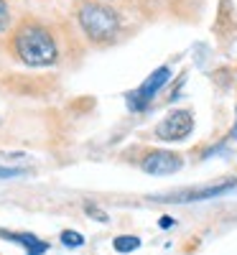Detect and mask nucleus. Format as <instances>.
Wrapping results in <instances>:
<instances>
[{
	"instance_id": "obj_1",
	"label": "nucleus",
	"mask_w": 237,
	"mask_h": 255,
	"mask_svg": "<svg viewBox=\"0 0 237 255\" xmlns=\"http://www.w3.org/2000/svg\"><path fill=\"white\" fill-rule=\"evenodd\" d=\"M13 51L23 64H28V67H49V64H54L56 56H59L54 36L44 26H36V23H28L15 33Z\"/></svg>"
},
{
	"instance_id": "obj_2",
	"label": "nucleus",
	"mask_w": 237,
	"mask_h": 255,
	"mask_svg": "<svg viewBox=\"0 0 237 255\" xmlns=\"http://www.w3.org/2000/svg\"><path fill=\"white\" fill-rule=\"evenodd\" d=\"M77 18H79L82 31L87 33V38L95 41V44H110V41H115V36L120 31L118 13L113 8L102 5V3H95V0L82 3L79 10H77Z\"/></svg>"
},
{
	"instance_id": "obj_3",
	"label": "nucleus",
	"mask_w": 237,
	"mask_h": 255,
	"mask_svg": "<svg viewBox=\"0 0 237 255\" xmlns=\"http://www.w3.org/2000/svg\"><path fill=\"white\" fill-rule=\"evenodd\" d=\"M168 77H171V69L168 67H158L138 90H133L130 95H127V108L135 110V113H143L148 105L156 100V95L163 90V84L168 82Z\"/></svg>"
},
{
	"instance_id": "obj_4",
	"label": "nucleus",
	"mask_w": 237,
	"mask_h": 255,
	"mask_svg": "<svg viewBox=\"0 0 237 255\" xmlns=\"http://www.w3.org/2000/svg\"><path fill=\"white\" fill-rule=\"evenodd\" d=\"M191 130H194L191 113L189 110H174L156 125V138H161V140H184Z\"/></svg>"
},
{
	"instance_id": "obj_5",
	"label": "nucleus",
	"mask_w": 237,
	"mask_h": 255,
	"mask_svg": "<svg viewBox=\"0 0 237 255\" xmlns=\"http://www.w3.org/2000/svg\"><path fill=\"white\" fill-rule=\"evenodd\" d=\"M181 168V158L171 151H153L143 158V171L150 176H166V174H176Z\"/></svg>"
},
{
	"instance_id": "obj_6",
	"label": "nucleus",
	"mask_w": 237,
	"mask_h": 255,
	"mask_svg": "<svg viewBox=\"0 0 237 255\" xmlns=\"http://www.w3.org/2000/svg\"><path fill=\"white\" fill-rule=\"evenodd\" d=\"M237 186V181H225V184H217V186H207V189H191V191H181V194H176L174 199L168 202H202V199H217L222 194H227V191H232Z\"/></svg>"
},
{
	"instance_id": "obj_7",
	"label": "nucleus",
	"mask_w": 237,
	"mask_h": 255,
	"mask_svg": "<svg viewBox=\"0 0 237 255\" xmlns=\"http://www.w3.org/2000/svg\"><path fill=\"white\" fill-rule=\"evenodd\" d=\"M0 238L23 245L28 255H44V253L49 250V245H46L44 240H38L36 235H26V232H8V230H0Z\"/></svg>"
},
{
	"instance_id": "obj_8",
	"label": "nucleus",
	"mask_w": 237,
	"mask_h": 255,
	"mask_svg": "<svg viewBox=\"0 0 237 255\" xmlns=\"http://www.w3.org/2000/svg\"><path fill=\"white\" fill-rule=\"evenodd\" d=\"M115 250L118 253H133V250H138L140 248V240L138 238H133V235H120V238H115Z\"/></svg>"
},
{
	"instance_id": "obj_9",
	"label": "nucleus",
	"mask_w": 237,
	"mask_h": 255,
	"mask_svg": "<svg viewBox=\"0 0 237 255\" xmlns=\"http://www.w3.org/2000/svg\"><path fill=\"white\" fill-rule=\"evenodd\" d=\"M61 243L67 245V248H82L84 245V238L79 235V232H74V230H64L61 232Z\"/></svg>"
},
{
	"instance_id": "obj_10",
	"label": "nucleus",
	"mask_w": 237,
	"mask_h": 255,
	"mask_svg": "<svg viewBox=\"0 0 237 255\" xmlns=\"http://www.w3.org/2000/svg\"><path fill=\"white\" fill-rule=\"evenodd\" d=\"M10 23V10H8V3L5 0H0V31H5Z\"/></svg>"
},
{
	"instance_id": "obj_11",
	"label": "nucleus",
	"mask_w": 237,
	"mask_h": 255,
	"mask_svg": "<svg viewBox=\"0 0 237 255\" xmlns=\"http://www.w3.org/2000/svg\"><path fill=\"white\" fill-rule=\"evenodd\" d=\"M20 174H26V168H5V166H0V179H13V176H20Z\"/></svg>"
},
{
	"instance_id": "obj_12",
	"label": "nucleus",
	"mask_w": 237,
	"mask_h": 255,
	"mask_svg": "<svg viewBox=\"0 0 237 255\" xmlns=\"http://www.w3.org/2000/svg\"><path fill=\"white\" fill-rule=\"evenodd\" d=\"M84 209H87V215H92V217H97L100 222H107V215H105V212H102L100 207H95V204H87V207H84Z\"/></svg>"
},
{
	"instance_id": "obj_13",
	"label": "nucleus",
	"mask_w": 237,
	"mask_h": 255,
	"mask_svg": "<svg viewBox=\"0 0 237 255\" xmlns=\"http://www.w3.org/2000/svg\"><path fill=\"white\" fill-rule=\"evenodd\" d=\"M235 135H237V130H235Z\"/></svg>"
}]
</instances>
